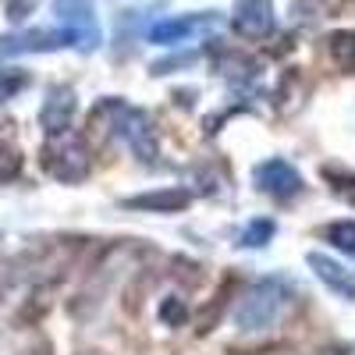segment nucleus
Returning <instances> with one entry per match:
<instances>
[{"mask_svg":"<svg viewBox=\"0 0 355 355\" xmlns=\"http://www.w3.org/2000/svg\"><path fill=\"white\" fill-rule=\"evenodd\" d=\"M89 135L93 139H110V135H121L132 153L146 164L157 160V132H153V121L146 117V110L139 107H128L121 100H103L93 107L89 114Z\"/></svg>","mask_w":355,"mask_h":355,"instance_id":"f257e3e1","label":"nucleus"},{"mask_svg":"<svg viewBox=\"0 0 355 355\" xmlns=\"http://www.w3.org/2000/svg\"><path fill=\"white\" fill-rule=\"evenodd\" d=\"M43 167H46V174H53L57 182H64V185L85 182L89 167H93V160H89V146L78 135H68V132L50 135L46 146H43Z\"/></svg>","mask_w":355,"mask_h":355,"instance_id":"f03ea898","label":"nucleus"},{"mask_svg":"<svg viewBox=\"0 0 355 355\" xmlns=\"http://www.w3.org/2000/svg\"><path fill=\"white\" fill-rule=\"evenodd\" d=\"M284 309V284L281 281H259L245 291L239 306V327L242 331H266L274 327Z\"/></svg>","mask_w":355,"mask_h":355,"instance_id":"7ed1b4c3","label":"nucleus"},{"mask_svg":"<svg viewBox=\"0 0 355 355\" xmlns=\"http://www.w3.org/2000/svg\"><path fill=\"white\" fill-rule=\"evenodd\" d=\"M53 8L57 15H61L64 28L71 33V40L89 53V50H96L100 43V25H96V11L89 0H53Z\"/></svg>","mask_w":355,"mask_h":355,"instance_id":"20e7f679","label":"nucleus"},{"mask_svg":"<svg viewBox=\"0 0 355 355\" xmlns=\"http://www.w3.org/2000/svg\"><path fill=\"white\" fill-rule=\"evenodd\" d=\"M231 25H234V33L245 36V40H263V36L274 33L277 11H274L270 0H239L234 15H231Z\"/></svg>","mask_w":355,"mask_h":355,"instance_id":"39448f33","label":"nucleus"},{"mask_svg":"<svg viewBox=\"0 0 355 355\" xmlns=\"http://www.w3.org/2000/svg\"><path fill=\"white\" fill-rule=\"evenodd\" d=\"M71 33L61 28H33V33H15V36H4L0 40V57H15V53H46V50H61V46H71Z\"/></svg>","mask_w":355,"mask_h":355,"instance_id":"423d86ee","label":"nucleus"},{"mask_svg":"<svg viewBox=\"0 0 355 355\" xmlns=\"http://www.w3.org/2000/svg\"><path fill=\"white\" fill-rule=\"evenodd\" d=\"M256 189L263 196H274V199H291L295 192L302 189V174L295 171L288 160H266L256 167Z\"/></svg>","mask_w":355,"mask_h":355,"instance_id":"0eeeda50","label":"nucleus"},{"mask_svg":"<svg viewBox=\"0 0 355 355\" xmlns=\"http://www.w3.org/2000/svg\"><path fill=\"white\" fill-rule=\"evenodd\" d=\"M71 117H75V93L68 85H57L50 89V96L40 110V121H43V132L46 135H61L71 128Z\"/></svg>","mask_w":355,"mask_h":355,"instance_id":"6e6552de","label":"nucleus"},{"mask_svg":"<svg viewBox=\"0 0 355 355\" xmlns=\"http://www.w3.org/2000/svg\"><path fill=\"white\" fill-rule=\"evenodd\" d=\"M189 202H192L189 189H157V192L121 199V206H128V210H146V214H182Z\"/></svg>","mask_w":355,"mask_h":355,"instance_id":"1a4fd4ad","label":"nucleus"},{"mask_svg":"<svg viewBox=\"0 0 355 355\" xmlns=\"http://www.w3.org/2000/svg\"><path fill=\"white\" fill-rule=\"evenodd\" d=\"M214 25H217V15H189V18H167V21L153 25L150 40H153V43H164V46H171V43H182V40H189V36H196V33H206V28H214Z\"/></svg>","mask_w":355,"mask_h":355,"instance_id":"9d476101","label":"nucleus"},{"mask_svg":"<svg viewBox=\"0 0 355 355\" xmlns=\"http://www.w3.org/2000/svg\"><path fill=\"white\" fill-rule=\"evenodd\" d=\"M309 266H313V274L327 284L334 295H341V299L355 302V277L345 270L341 263H334L331 256H323V252H309Z\"/></svg>","mask_w":355,"mask_h":355,"instance_id":"9b49d317","label":"nucleus"},{"mask_svg":"<svg viewBox=\"0 0 355 355\" xmlns=\"http://www.w3.org/2000/svg\"><path fill=\"white\" fill-rule=\"evenodd\" d=\"M327 53L338 71H355V33H331L327 40Z\"/></svg>","mask_w":355,"mask_h":355,"instance_id":"f8f14e48","label":"nucleus"},{"mask_svg":"<svg viewBox=\"0 0 355 355\" xmlns=\"http://www.w3.org/2000/svg\"><path fill=\"white\" fill-rule=\"evenodd\" d=\"M25 85H28V71H21V68H0V103L15 100Z\"/></svg>","mask_w":355,"mask_h":355,"instance_id":"ddd939ff","label":"nucleus"},{"mask_svg":"<svg viewBox=\"0 0 355 355\" xmlns=\"http://www.w3.org/2000/svg\"><path fill=\"white\" fill-rule=\"evenodd\" d=\"M160 320L167 323V327H185V323H189V306H185V299H178V295L164 299V302H160Z\"/></svg>","mask_w":355,"mask_h":355,"instance_id":"4468645a","label":"nucleus"},{"mask_svg":"<svg viewBox=\"0 0 355 355\" xmlns=\"http://www.w3.org/2000/svg\"><path fill=\"white\" fill-rule=\"evenodd\" d=\"M327 239L341 249V252H352L355 256V220H338L327 227Z\"/></svg>","mask_w":355,"mask_h":355,"instance_id":"2eb2a0df","label":"nucleus"},{"mask_svg":"<svg viewBox=\"0 0 355 355\" xmlns=\"http://www.w3.org/2000/svg\"><path fill=\"white\" fill-rule=\"evenodd\" d=\"M270 239H274V220H252V224L242 231V245H252V249L266 245Z\"/></svg>","mask_w":355,"mask_h":355,"instance_id":"dca6fc26","label":"nucleus"},{"mask_svg":"<svg viewBox=\"0 0 355 355\" xmlns=\"http://www.w3.org/2000/svg\"><path fill=\"white\" fill-rule=\"evenodd\" d=\"M21 174V153L15 146H0V182H15Z\"/></svg>","mask_w":355,"mask_h":355,"instance_id":"f3484780","label":"nucleus"},{"mask_svg":"<svg viewBox=\"0 0 355 355\" xmlns=\"http://www.w3.org/2000/svg\"><path fill=\"white\" fill-rule=\"evenodd\" d=\"M33 8H36V0H4V11H8L11 21L28 18V15H33Z\"/></svg>","mask_w":355,"mask_h":355,"instance_id":"a211bd4d","label":"nucleus"},{"mask_svg":"<svg viewBox=\"0 0 355 355\" xmlns=\"http://www.w3.org/2000/svg\"><path fill=\"white\" fill-rule=\"evenodd\" d=\"M316 355H345V348H320Z\"/></svg>","mask_w":355,"mask_h":355,"instance_id":"6ab92c4d","label":"nucleus"}]
</instances>
